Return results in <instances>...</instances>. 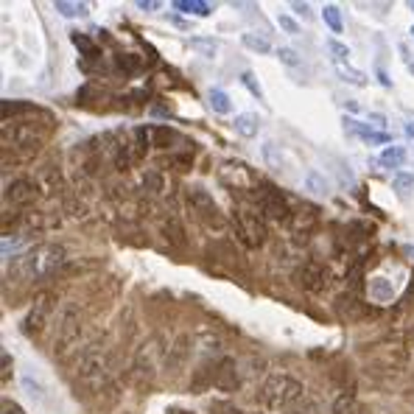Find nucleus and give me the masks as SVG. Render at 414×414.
Segmentation results:
<instances>
[{
    "mask_svg": "<svg viewBox=\"0 0 414 414\" xmlns=\"http://www.w3.org/2000/svg\"><path fill=\"white\" fill-rule=\"evenodd\" d=\"M36 196H39V188H36V182H31V180H14V182H8L6 191H3V202L11 207L34 205Z\"/></svg>",
    "mask_w": 414,
    "mask_h": 414,
    "instance_id": "obj_11",
    "label": "nucleus"
},
{
    "mask_svg": "<svg viewBox=\"0 0 414 414\" xmlns=\"http://www.w3.org/2000/svg\"><path fill=\"white\" fill-rule=\"evenodd\" d=\"M25 112H39L34 104H25V101H3L0 104V115H3V121L8 123V118H14V115H25Z\"/></svg>",
    "mask_w": 414,
    "mask_h": 414,
    "instance_id": "obj_20",
    "label": "nucleus"
},
{
    "mask_svg": "<svg viewBox=\"0 0 414 414\" xmlns=\"http://www.w3.org/2000/svg\"><path fill=\"white\" fill-rule=\"evenodd\" d=\"M174 8L182 11V14H196V17H210L213 14V6L205 3V0H177Z\"/></svg>",
    "mask_w": 414,
    "mask_h": 414,
    "instance_id": "obj_19",
    "label": "nucleus"
},
{
    "mask_svg": "<svg viewBox=\"0 0 414 414\" xmlns=\"http://www.w3.org/2000/svg\"><path fill=\"white\" fill-rule=\"evenodd\" d=\"M412 39H414V25H412Z\"/></svg>",
    "mask_w": 414,
    "mask_h": 414,
    "instance_id": "obj_49",
    "label": "nucleus"
},
{
    "mask_svg": "<svg viewBox=\"0 0 414 414\" xmlns=\"http://www.w3.org/2000/svg\"><path fill=\"white\" fill-rule=\"evenodd\" d=\"M258 401L269 409V412H283V414H297L300 406L305 403V387L291 378V375H272L263 381Z\"/></svg>",
    "mask_w": 414,
    "mask_h": 414,
    "instance_id": "obj_2",
    "label": "nucleus"
},
{
    "mask_svg": "<svg viewBox=\"0 0 414 414\" xmlns=\"http://www.w3.org/2000/svg\"><path fill=\"white\" fill-rule=\"evenodd\" d=\"M213 387H215V389H221V392L238 389V375H235V364H232L229 359H224V361H218V364H215Z\"/></svg>",
    "mask_w": 414,
    "mask_h": 414,
    "instance_id": "obj_14",
    "label": "nucleus"
},
{
    "mask_svg": "<svg viewBox=\"0 0 414 414\" xmlns=\"http://www.w3.org/2000/svg\"><path fill=\"white\" fill-rule=\"evenodd\" d=\"M406 135H409V138H414V121H409V123H406Z\"/></svg>",
    "mask_w": 414,
    "mask_h": 414,
    "instance_id": "obj_45",
    "label": "nucleus"
},
{
    "mask_svg": "<svg viewBox=\"0 0 414 414\" xmlns=\"http://www.w3.org/2000/svg\"><path fill=\"white\" fill-rule=\"evenodd\" d=\"M3 414H25L17 403H3Z\"/></svg>",
    "mask_w": 414,
    "mask_h": 414,
    "instance_id": "obj_42",
    "label": "nucleus"
},
{
    "mask_svg": "<svg viewBox=\"0 0 414 414\" xmlns=\"http://www.w3.org/2000/svg\"><path fill=\"white\" fill-rule=\"evenodd\" d=\"M378 79H381V84H384V87H392V81L387 79V73H384V67H378Z\"/></svg>",
    "mask_w": 414,
    "mask_h": 414,
    "instance_id": "obj_43",
    "label": "nucleus"
},
{
    "mask_svg": "<svg viewBox=\"0 0 414 414\" xmlns=\"http://www.w3.org/2000/svg\"><path fill=\"white\" fill-rule=\"evenodd\" d=\"M138 8H140V11H157L160 3H157V0H138Z\"/></svg>",
    "mask_w": 414,
    "mask_h": 414,
    "instance_id": "obj_41",
    "label": "nucleus"
},
{
    "mask_svg": "<svg viewBox=\"0 0 414 414\" xmlns=\"http://www.w3.org/2000/svg\"><path fill=\"white\" fill-rule=\"evenodd\" d=\"M294 280H297L300 288L316 294V291H322V288L328 286V269L319 266V263H314V260H308V263H302V266L294 272Z\"/></svg>",
    "mask_w": 414,
    "mask_h": 414,
    "instance_id": "obj_12",
    "label": "nucleus"
},
{
    "mask_svg": "<svg viewBox=\"0 0 414 414\" xmlns=\"http://www.w3.org/2000/svg\"><path fill=\"white\" fill-rule=\"evenodd\" d=\"M263 157H266V163H269L272 168H277V171L283 168V157L277 154V149H274V143H266V146H263Z\"/></svg>",
    "mask_w": 414,
    "mask_h": 414,
    "instance_id": "obj_34",
    "label": "nucleus"
},
{
    "mask_svg": "<svg viewBox=\"0 0 414 414\" xmlns=\"http://www.w3.org/2000/svg\"><path fill=\"white\" fill-rule=\"evenodd\" d=\"M70 42L79 48V53L81 56H87V59H98L101 56V51H98V45L87 36V34H79V31H70Z\"/></svg>",
    "mask_w": 414,
    "mask_h": 414,
    "instance_id": "obj_18",
    "label": "nucleus"
},
{
    "mask_svg": "<svg viewBox=\"0 0 414 414\" xmlns=\"http://www.w3.org/2000/svg\"><path fill=\"white\" fill-rule=\"evenodd\" d=\"M67 260V252L65 246L59 243H39L34 249H28L25 255H17L11 269H8V277H17V280H42V277H51L56 274Z\"/></svg>",
    "mask_w": 414,
    "mask_h": 414,
    "instance_id": "obj_1",
    "label": "nucleus"
},
{
    "mask_svg": "<svg viewBox=\"0 0 414 414\" xmlns=\"http://www.w3.org/2000/svg\"><path fill=\"white\" fill-rule=\"evenodd\" d=\"M342 123H345V132H347V135H356V138H361L364 143H373V146H387V143H392V135L375 132V129H370L367 123H359L356 118H345Z\"/></svg>",
    "mask_w": 414,
    "mask_h": 414,
    "instance_id": "obj_13",
    "label": "nucleus"
},
{
    "mask_svg": "<svg viewBox=\"0 0 414 414\" xmlns=\"http://www.w3.org/2000/svg\"><path fill=\"white\" fill-rule=\"evenodd\" d=\"M0 359H3V373H0V378H3V384H6V381H8V375H11V356H8V353H3Z\"/></svg>",
    "mask_w": 414,
    "mask_h": 414,
    "instance_id": "obj_40",
    "label": "nucleus"
},
{
    "mask_svg": "<svg viewBox=\"0 0 414 414\" xmlns=\"http://www.w3.org/2000/svg\"><path fill=\"white\" fill-rule=\"evenodd\" d=\"M291 8H294V11L300 14V17H305V20H311V17H314V14H311V6H308V3H291Z\"/></svg>",
    "mask_w": 414,
    "mask_h": 414,
    "instance_id": "obj_39",
    "label": "nucleus"
},
{
    "mask_svg": "<svg viewBox=\"0 0 414 414\" xmlns=\"http://www.w3.org/2000/svg\"><path fill=\"white\" fill-rule=\"evenodd\" d=\"M277 25H280L286 34H291V36H297V34H300V22H297V20H291L288 14H277Z\"/></svg>",
    "mask_w": 414,
    "mask_h": 414,
    "instance_id": "obj_35",
    "label": "nucleus"
},
{
    "mask_svg": "<svg viewBox=\"0 0 414 414\" xmlns=\"http://www.w3.org/2000/svg\"><path fill=\"white\" fill-rule=\"evenodd\" d=\"M232 224H235V229H238V235H241V241L246 246H260L266 241V224H263V218L258 213L238 210L232 215Z\"/></svg>",
    "mask_w": 414,
    "mask_h": 414,
    "instance_id": "obj_7",
    "label": "nucleus"
},
{
    "mask_svg": "<svg viewBox=\"0 0 414 414\" xmlns=\"http://www.w3.org/2000/svg\"><path fill=\"white\" fill-rule=\"evenodd\" d=\"M168 414H191V412H180V409H168Z\"/></svg>",
    "mask_w": 414,
    "mask_h": 414,
    "instance_id": "obj_47",
    "label": "nucleus"
},
{
    "mask_svg": "<svg viewBox=\"0 0 414 414\" xmlns=\"http://www.w3.org/2000/svg\"><path fill=\"white\" fill-rule=\"evenodd\" d=\"M118 67L123 70V73H138V56H132V53H123V56H118Z\"/></svg>",
    "mask_w": 414,
    "mask_h": 414,
    "instance_id": "obj_36",
    "label": "nucleus"
},
{
    "mask_svg": "<svg viewBox=\"0 0 414 414\" xmlns=\"http://www.w3.org/2000/svg\"><path fill=\"white\" fill-rule=\"evenodd\" d=\"M218 177H221V182L224 185H229V188H235V191H246V188H258V177L252 174V168L249 166H243V163H221V168H218Z\"/></svg>",
    "mask_w": 414,
    "mask_h": 414,
    "instance_id": "obj_9",
    "label": "nucleus"
},
{
    "mask_svg": "<svg viewBox=\"0 0 414 414\" xmlns=\"http://www.w3.org/2000/svg\"><path fill=\"white\" fill-rule=\"evenodd\" d=\"M241 84H243V87H246V90H249L258 101H263V90H260V84H258V79H255V73H252V70H246V73L241 76Z\"/></svg>",
    "mask_w": 414,
    "mask_h": 414,
    "instance_id": "obj_31",
    "label": "nucleus"
},
{
    "mask_svg": "<svg viewBox=\"0 0 414 414\" xmlns=\"http://www.w3.org/2000/svg\"><path fill=\"white\" fill-rule=\"evenodd\" d=\"M109 361H107V356L104 353H95V350H90V353H84L79 361H76V367H73V381H76V387H81L84 392H90V395H101L104 389H109Z\"/></svg>",
    "mask_w": 414,
    "mask_h": 414,
    "instance_id": "obj_3",
    "label": "nucleus"
},
{
    "mask_svg": "<svg viewBox=\"0 0 414 414\" xmlns=\"http://www.w3.org/2000/svg\"><path fill=\"white\" fill-rule=\"evenodd\" d=\"M182 235H185V232H182L180 221H174V218H171V221L166 224V238H171L177 246H182V243H185V238H182Z\"/></svg>",
    "mask_w": 414,
    "mask_h": 414,
    "instance_id": "obj_33",
    "label": "nucleus"
},
{
    "mask_svg": "<svg viewBox=\"0 0 414 414\" xmlns=\"http://www.w3.org/2000/svg\"><path fill=\"white\" fill-rule=\"evenodd\" d=\"M215 412L218 414H249V412H243V409H238V406H232V403H215Z\"/></svg>",
    "mask_w": 414,
    "mask_h": 414,
    "instance_id": "obj_38",
    "label": "nucleus"
},
{
    "mask_svg": "<svg viewBox=\"0 0 414 414\" xmlns=\"http://www.w3.org/2000/svg\"><path fill=\"white\" fill-rule=\"evenodd\" d=\"M277 59L283 62V65H288V67H300V53L294 51V48H277Z\"/></svg>",
    "mask_w": 414,
    "mask_h": 414,
    "instance_id": "obj_32",
    "label": "nucleus"
},
{
    "mask_svg": "<svg viewBox=\"0 0 414 414\" xmlns=\"http://www.w3.org/2000/svg\"><path fill=\"white\" fill-rule=\"evenodd\" d=\"M207 98H210V109H213V112H218V115H229L232 104H229V95H227L221 87H213Z\"/></svg>",
    "mask_w": 414,
    "mask_h": 414,
    "instance_id": "obj_22",
    "label": "nucleus"
},
{
    "mask_svg": "<svg viewBox=\"0 0 414 414\" xmlns=\"http://www.w3.org/2000/svg\"><path fill=\"white\" fill-rule=\"evenodd\" d=\"M188 202H191L194 213H196L205 224H215V227L224 224L221 210H218V205L213 202V196H210L207 191H202V188H191V191H188Z\"/></svg>",
    "mask_w": 414,
    "mask_h": 414,
    "instance_id": "obj_10",
    "label": "nucleus"
},
{
    "mask_svg": "<svg viewBox=\"0 0 414 414\" xmlns=\"http://www.w3.org/2000/svg\"><path fill=\"white\" fill-rule=\"evenodd\" d=\"M333 414H361V403L356 401L353 392H342L333 401Z\"/></svg>",
    "mask_w": 414,
    "mask_h": 414,
    "instance_id": "obj_21",
    "label": "nucleus"
},
{
    "mask_svg": "<svg viewBox=\"0 0 414 414\" xmlns=\"http://www.w3.org/2000/svg\"><path fill=\"white\" fill-rule=\"evenodd\" d=\"M45 138H48V126H39V123H34V121H20V123H14L11 129H8V126L3 129L6 146L11 143V149L22 152L25 157L36 154V152L42 149Z\"/></svg>",
    "mask_w": 414,
    "mask_h": 414,
    "instance_id": "obj_4",
    "label": "nucleus"
},
{
    "mask_svg": "<svg viewBox=\"0 0 414 414\" xmlns=\"http://www.w3.org/2000/svg\"><path fill=\"white\" fill-rule=\"evenodd\" d=\"M328 51L333 53V59H336L339 65H345V62L350 59V48H347V45H342L339 39H328Z\"/></svg>",
    "mask_w": 414,
    "mask_h": 414,
    "instance_id": "obj_30",
    "label": "nucleus"
},
{
    "mask_svg": "<svg viewBox=\"0 0 414 414\" xmlns=\"http://www.w3.org/2000/svg\"><path fill=\"white\" fill-rule=\"evenodd\" d=\"M409 8H412V11H414V0H412V3H409Z\"/></svg>",
    "mask_w": 414,
    "mask_h": 414,
    "instance_id": "obj_48",
    "label": "nucleus"
},
{
    "mask_svg": "<svg viewBox=\"0 0 414 414\" xmlns=\"http://www.w3.org/2000/svg\"><path fill=\"white\" fill-rule=\"evenodd\" d=\"M191 48H194L199 56L213 59V56H215V51H218V42H215V39H205V36H194V39H191Z\"/></svg>",
    "mask_w": 414,
    "mask_h": 414,
    "instance_id": "obj_27",
    "label": "nucleus"
},
{
    "mask_svg": "<svg viewBox=\"0 0 414 414\" xmlns=\"http://www.w3.org/2000/svg\"><path fill=\"white\" fill-rule=\"evenodd\" d=\"M241 42H243L249 51H255V53H269V51H272L269 39H266V36H258V34H243Z\"/></svg>",
    "mask_w": 414,
    "mask_h": 414,
    "instance_id": "obj_28",
    "label": "nucleus"
},
{
    "mask_svg": "<svg viewBox=\"0 0 414 414\" xmlns=\"http://www.w3.org/2000/svg\"><path fill=\"white\" fill-rule=\"evenodd\" d=\"M232 126H235V132L241 138H255L260 132V118L255 112H241V115H235V123Z\"/></svg>",
    "mask_w": 414,
    "mask_h": 414,
    "instance_id": "obj_15",
    "label": "nucleus"
},
{
    "mask_svg": "<svg viewBox=\"0 0 414 414\" xmlns=\"http://www.w3.org/2000/svg\"><path fill=\"white\" fill-rule=\"evenodd\" d=\"M406 163V149H401V146H387L384 152H381V166H387V168H401Z\"/></svg>",
    "mask_w": 414,
    "mask_h": 414,
    "instance_id": "obj_23",
    "label": "nucleus"
},
{
    "mask_svg": "<svg viewBox=\"0 0 414 414\" xmlns=\"http://www.w3.org/2000/svg\"><path fill=\"white\" fill-rule=\"evenodd\" d=\"M370 118H373L378 126H384V115H378V112H375V115H370Z\"/></svg>",
    "mask_w": 414,
    "mask_h": 414,
    "instance_id": "obj_44",
    "label": "nucleus"
},
{
    "mask_svg": "<svg viewBox=\"0 0 414 414\" xmlns=\"http://www.w3.org/2000/svg\"><path fill=\"white\" fill-rule=\"evenodd\" d=\"M53 8L65 17H87V3H73V0H53Z\"/></svg>",
    "mask_w": 414,
    "mask_h": 414,
    "instance_id": "obj_24",
    "label": "nucleus"
},
{
    "mask_svg": "<svg viewBox=\"0 0 414 414\" xmlns=\"http://www.w3.org/2000/svg\"><path fill=\"white\" fill-rule=\"evenodd\" d=\"M367 305H361L359 300H353V297H342L339 300V314L345 316V319H350V322H359L361 316H367Z\"/></svg>",
    "mask_w": 414,
    "mask_h": 414,
    "instance_id": "obj_16",
    "label": "nucleus"
},
{
    "mask_svg": "<svg viewBox=\"0 0 414 414\" xmlns=\"http://www.w3.org/2000/svg\"><path fill=\"white\" fill-rule=\"evenodd\" d=\"M302 182H305V188H308L311 194H319V196H325V194H328V180H325L316 168H311V171L305 174V180H302Z\"/></svg>",
    "mask_w": 414,
    "mask_h": 414,
    "instance_id": "obj_25",
    "label": "nucleus"
},
{
    "mask_svg": "<svg viewBox=\"0 0 414 414\" xmlns=\"http://www.w3.org/2000/svg\"><path fill=\"white\" fill-rule=\"evenodd\" d=\"M367 288H370V300H373V302H389V300L395 297V288H392L384 277H373Z\"/></svg>",
    "mask_w": 414,
    "mask_h": 414,
    "instance_id": "obj_17",
    "label": "nucleus"
},
{
    "mask_svg": "<svg viewBox=\"0 0 414 414\" xmlns=\"http://www.w3.org/2000/svg\"><path fill=\"white\" fill-rule=\"evenodd\" d=\"M79 333H81V316H79V311H76L73 305H65V308H62V314H59V319H56L53 356H65V350L76 345Z\"/></svg>",
    "mask_w": 414,
    "mask_h": 414,
    "instance_id": "obj_5",
    "label": "nucleus"
},
{
    "mask_svg": "<svg viewBox=\"0 0 414 414\" xmlns=\"http://www.w3.org/2000/svg\"><path fill=\"white\" fill-rule=\"evenodd\" d=\"M392 185H395V191H401V194H406L409 188H414V177H412V174H395V180H392Z\"/></svg>",
    "mask_w": 414,
    "mask_h": 414,
    "instance_id": "obj_37",
    "label": "nucleus"
},
{
    "mask_svg": "<svg viewBox=\"0 0 414 414\" xmlns=\"http://www.w3.org/2000/svg\"><path fill=\"white\" fill-rule=\"evenodd\" d=\"M406 255H409V258L414 260V246H406Z\"/></svg>",
    "mask_w": 414,
    "mask_h": 414,
    "instance_id": "obj_46",
    "label": "nucleus"
},
{
    "mask_svg": "<svg viewBox=\"0 0 414 414\" xmlns=\"http://www.w3.org/2000/svg\"><path fill=\"white\" fill-rule=\"evenodd\" d=\"M258 207H260V213L269 221H283V224L291 221V207L283 199V194L277 188H272V185H260V191H258Z\"/></svg>",
    "mask_w": 414,
    "mask_h": 414,
    "instance_id": "obj_8",
    "label": "nucleus"
},
{
    "mask_svg": "<svg viewBox=\"0 0 414 414\" xmlns=\"http://www.w3.org/2000/svg\"><path fill=\"white\" fill-rule=\"evenodd\" d=\"M322 17H325V22L330 25L333 34H342V31H345V22H342V11H339V6L328 3V6L322 8Z\"/></svg>",
    "mask_w": 414,
    "mask_h": 414,
    "instance_id": "obj_26",
    "label": "nucleus"
},
{
    "mask_svg": "<svg viewBox=\"0 0 414 414\" xmlns=\"http://www.w3.org/2000/svg\"><path fill=\"white\" fill-rule=\"evenodd\" d=\"M51 314H53V294H51V291L36 294L34 302H31V308H28V314H25L22 322H20L22 336H39V333L45 330Z\"/></svg>",
    "mask_w": 414,
    "mask_h": 414,
    "instance_id": "obj_6",
    "label": "nucleus"
},
{
    "mask_svg": "<svg viewBox=\"0 0 414 414\" xmlns=\"http://www.w3.org/2000/svg\"><path fill=\"white\" fill-rule=\"evenodd\" d=\"M339 76H342V81H347L353 87H367V76L361 70H353L347 65H339Z\"/></svg>",
    "mask_w": 414,
    "mask_h": 414,
    "instance_id": "obj_29",
    "label": "nucleus"
}]
</instances>
